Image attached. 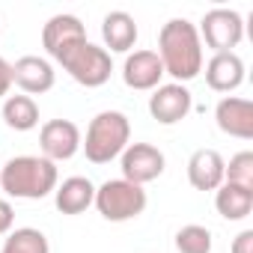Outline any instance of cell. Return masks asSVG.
<instances>
[{"label": "cell", "instance_id": "1", "mask_svg": "<svg viewBox=\"0 0 253 253\" xmlns=\"http://www.w3.org/2000/svg\"><path fill=\"white\" fill-rule=\"evenodd\" d=\"M158 60L164 75L176 78V84H188L203 72V42L197 24L188 18H170L158 30Z\"/></svg>", "mask_w": 253, "mask_h": 253}, {"label": "cell", "instance_id": "2", "mask_svg": "<svg viewBox=\"0 0 253 253\" xmlns=\"http://www.w3.org/2000/svg\"><path fill=\"white\" fill-rule=\"evenodd\" d=\"M57 185V164L42 155H15L0 167V188L15 200H45Z\"/></svg>", "mask_w": 253, "mask_h": 253}, {"label": "cell", "instance_id": "3", "mask_svg": "<svg viewBox=\"0 0 253 253\" xmlns=\"http://www.w3.org/2000/svg\"><path fill=\"white\" fill-rule=\"evenodd\" d=\"M131 143V122L122 110H101L92 116L89 128H86V140L81 143V149L86 152V161L92 164H110L113 158H119L125 152V146Z\"/></svg>", "mask_w": 253, "mask_h": 253}, {"label": "cell", "instance_id": "4", "mask_svg": "<svg viewBox=\"0 0 253 253\" xmlns=\"http://www.w3.org/2000/svg\"><path fill=\"white\" fill-rule=\"evenodd\" d=\"M146 191L140 185H131L125 179H107L104 185L95 188V209L104 220L110 223H125V220H134L146 211Z\"/></svg>", "mask_w": 253, "mask_h": 253}, {"label": "cell", "instance_id": "5", "mask_svg": "<svg viewBox=\"0 0 253 253\" xmlns=\"http://www.w3.org/2000/svg\"><path fill=\"white\" fill-rule=\"evenodd\" d=\"M197 33H200V42H206L214 54H226V51H232V48L241 45V39H244V21H241V15L235 9L217 6V9H209L203 15Z\"/></svg>", "mask_w": 253, "mask_h": 253}, {"label": "cell", "instance_id": "6", "mask_svg": "<svg viewBox=\"0 0 253 253\" xmlns=\"http://www.w3.org/2000/svg\"><path fill=\"white\" fill-rule=\"evenodd\" d=\"M89 39H86V27L81 24V18L78 15H54V18H48V24L42 27V45H45V51H48V57L51 60H57L60 66L81 48V45H86Z\"/></svg>", "mask_w": 253, "mask_h": 253}, {"label": "cell", "instance_id": "7", "mask_svg": "<svg viewBox=\"0 0 253 253\" xmlns=\"http://www.w3.org/2000/svg\"><path fill=\"white\" fill-rule=\"evenodd\" d=\"M63 69H66V72L72 75V81H78L81 86L95 89V86H104V84L110 81L113 60H110V54H107L101 45L86 42V45H81V48L63 63Z\"/></svg>", "mask_w": 253, "mask_h": 253}, {"label": "cell", "instance_id": "8", "mask_svg": "<svg viewBox=\"0 0 253 253\" xmlns=\"http://www.w3.org/2000/svg\"><path fill=\"white\" fill-rule=\"evenodd\" d=\"M164 152L152 143H128L125 152L119 155V167H122V179L131 185H149L164 173Z\"/></svg>", "mask_w": 253, "mask_h": 253}, {"label": "cell", "instance_id": "9", "mask_svg": "<svg viewBox=\"0 0 253 253\" xmlns=\"http://www.w3.org/2000/svg\"><path fill=\"white\" fill-rule=\"evenodd\" d=\"M81 128L72 122V119H48L42 128H39V149H42V158L48 161H69L81 152Z\"/></svg>", "mask_w": 253, "mask_h": 253}, {"label": "cell", "instance_id": "10", "mask_svg": "<svg viewBox=\"0 0 253 253\" xmlns=\"http://www.w3.org/2000/svg\"><path fill=\"white\" fill-rule=\"evenodd\" d=\"M194 107V95L185 84H161L158 89H152L149 95V113L152 119H158L161 125H176L182 122Z\"/></svg>", "mask_w": 253, "mask_h": 253}, {"label": "cell", "instance_id": "11", "mask_svg": "<svg viewBox=\"0 0 253 253\" xmlns=\"http://www.w3.org/2000/svg\"><path fill=\"white\" fill-rule=\"evenodd\" d=\"M12 84L24 92V95H42L48 89H54L57 84V72L51 66V60L45 57H36V54H27L21 60H15L12 66Z\"/></svg>", "mask_w": 253, "mask_h": 253}, {"label": "cell", "instance_id": "12", "mask_svg": "<svg viewBox=\"0 0 253 253\" xmlns=\"http://www.w3.org/2000/svg\"><path fill=\"white\" fill-rule=\"evenodd\" d=\"M217 128L238 140H253V101L238 95H223L214 107Z\"/></svg>", "mask_w": 253, "mask_h": 253}, {"label": "cell", "instance_id": "13", "mask_svg": "<svg viewBox=\"0 0 253 253\" xmlns=\"http://www.w3.org/2000/svg\"><path fill=\"white\" fill-rule=\"evenodd\" d=\"M161 78H164V66L155 51H134L122 63V81L128 89H140V92L158 89Z\"/></svg>", "mask_w": 253, "mask_h": 253}, {"label": "cell", "instance_id": "14", "mask_svg": "<svg viewBox=\"0 0 253 253\" xmlns=\"http://www.w3.org/2000/svg\"><path fill=\"white\" fill-rule=\"evenodd\" d=\"M137 21L122 12V9H113L101 18V39H104V51L107 54H131V48L137 45Z\"/></svg>", "mask_w": 253, "mask_h": 253}, {"label": "cell", "instance_id": "15", "mask_svg": "<svg viewBox=\"0 0 253 253\" xmlns=\"http://www.w3.org/2000/svg\"><path fill=\"white\" fill-rule=\"evenodd\" d=\"M226 161L217 149H197L188 158V182L197 191H217L223 185Z\"/></svg>", "mask_w": 253, "mask_h": 253}, {"label": "cell", "instance_id": "16", "mask_svg": "<svg viewBox=\"0 0 253 253\" xmlns=\"http://www.w3.org/2000/svg\"><path fill=\"white\" fill-rule=\"evenodd\" d=\"M206 84L214 92H235L244 84V60L235 51L211 54V60L206 63Z\"/></svg>", "mask_w": 253, "mask_h": 253}, {"label": "cell", "instance_id": "17", "mask_svg": "<svg viewBox=\"0 0 253 253\" xmlns=\"http://www.w3.org/2000/svg\"><path fill=\"white\" fill-rule=\"evenodd\" d=\"M95 203V185L86 176H69L54 188V206L63 214H84Z\"/></svg>", "mask_w": 253, "mask_h": 253}, {"label": "cell", "instance_id": "18", "mask_svg": "<svg viewBox=\"0 0 253 253\" xmlns=\"http://www.w3.org/2000/svg\"><path fill=\"white\" fill-rule=\"evenodd\" d=\"M214 209L223 220H244L250 217L253 211V188H241V185H229L223 182L217 191H214Z\"/></svg>", "mask_w": 253, "mask_h": 253}, {"label": "cell", "instance_id": "19", "mask_svg": "<svg viewBox=\"0 0 253 253\" xmlns=\"http://www.w3.org/2000/svg\"><path fill=\"white\" fill-rule=\"evenodd\" d=\"M3 122L12 131H33L39 125V104L30 95H6L3 101Z\"/></svg>", "mask_w": 253, "mask_h": 253}, {"label": "cell", "instance_id": "20", "mask_svg": "<svg viewBox=\"0 0 253 253\" xmlns=\"http://www.w3.org/2000/svg\"><path fill=\"white\" fill-rule=\"evenodd\" d=\"M0 253H51V244H48V235L42 229L21 226V229H12L6 235Z\"/></svg>", "mask_w": 253, "mask_h": 253}, {"label": "cell", "instance_id": "21", "mask_svg": "<svg viewBox=\"0 0 253 253\" xmlns=\"http://www.w3.org/2000/svg\"><path fill=\"white\" fill-rule=\"evenodd\" d=\"M176 250L179 253H211V232L200 223H185L176 232Z\"/></svg>", "mask_w": 253, "mask_h": 253}, {"label": "cell", "instance_id": "22", "mask_svg": "<svg viewBox=\"0 0 253 253\" xmlns=\"http://www.w3.org/2000/svg\"><path fill=\"white\" fill-rule=\"evenodd\" d=\"M223 182L229 185H241V188H253V152H235L223 170Z\"/></svg>", "mask_w": 253, "mask_h": 253}, {"label": "cell", "instance_id": "23", "mask_svg": "<svg viewBox=\"0 0 253 253\" xmlns=\"http://www.w3.org/2000/svg\"><path fill=\"white\" fill-rule=\"evenodd\" d=\"M15 226V209L9 200H0V235H9Z\"/></svg>", "mask_w": 253, "mask_h": 253}, {"label": "cell", "instance_id": "24", "mask_svg": "<svg viewBox=\"0 0 253 253\" xmlns=\"http://www.w3.org/2000/svg\"><path fill=\"white\" fill-rule=\"evenodd\" d=\"M229 253H253V229H241V232L232 238Z\"/></svg>", "mask_w": 253, "mask_h": 253}, {"label": "cell", "instance_id": "25", "mask_svg": "<svg viewBox=\"0 0 253 253\" xmlns=\"http://www.w3.org/2000/svg\"><path fill=\"white\" fill-rule=\"evenodd\" d=\"M9 89H12V63L0 57V98H6Z\"/></svg>", "mask_w": 253, "mask_h": 253}]
</instances>
